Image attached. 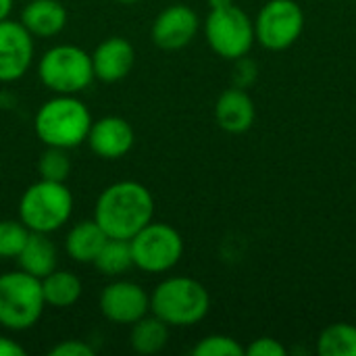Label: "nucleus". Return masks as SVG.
Wrapping results in <instances>:
<instances>
[{
    "mask_svg": "<svg viewBox=\"0 0 356 356\" xmlns=\"http://www.w3.org/2000/svg\"><path fill=\"white\" fill-rule=\"evenodd\" d=\"M92 115L88 106L73 94H56L46 100L33 119L35 136L54 148H77L88 140Z\"/></svg>",
    "mask_w": 356,
    "mask_h": 356,
    "instance_id": "f03ea898",
    "label": "nucleus"
},
{
    "mask_svg": "<svg viewBox=\"0 0 356 356\" xmlns=\"http://www.w3.org/2000/svg\"><path fill=\"white\" fill-rule=\"evenodd\" d=\"M38 171L42 179L48 181H65L71 173V159L65 148L46 146V150L40 156Z\"/></svg>",
    "mask_w": 356,
    "mask_h": 356,
    "instance_id": "5701e85b",
    "label": "nucleus"
},
{
    "mask_svg": "<svg viewBox=\"0 0 356 356\" xmlns=\"http://www.w3.org/2000/svg\"><path fill=\"white\" fill-rule=\"evenodd\" d=\"M106 240L108 236L94 219L79 221L69 229L65 240V250L75 263H94Z\"/></svg>",
    "mask_w": 356,
    "mask_h": 356,
    "instance_id": "a211bd4d",
    "label": "nucleus"
},
{
    "mask_svg": "<svg viewBox=\"0 0 356 356\" xmlns=\"http://www.w3.org/2000/svg\"><path fill=\"white\" fill-rule=\"evenodd\" d=\"M0 356H25V348L15 340L0 336Z\"/></svg>",
    "mask_w": 356,
    "mask_h": 356,
    "instance_id": "cd10ccee",
    "label": "nucleus"
},
{
    "mask_svg": "<svg viewBox=\"0 0 356 356\" xmlns=\"http://www.w3.org/2000/svg\"><path fill=\"white\" fill-rule=\"evenodd\" d=\"M21 271L42 280L48 273L56 269V248L48 234L40 232H29V238L23 246V250L17 257Z\"/></svg>",
    "mask_w": 356,
    "mask_h": 356,
    "instance_id": "f3484780",
    "label": "nucleus"
},
{
    "mask_svg": "<svg viewBox=\"0 0 356 356\" xmlns=\"http://www.w3.org/2000/svg\"><path fill=\"white\" fill-rule=\"evenodd\" d=\"M23 27L33 38H52L67 25V8L60 0H29L21 13Z\"/></svg>",
    "mask_w": 356,
    "mask_h": 356,
    "instance_id": "dca6fc26",
    "label": "nucleus"
},
{
    "mask_svg": "<svg viewBox=\"0 0 356 356\" xmlns=\"http://www.w3.org/2000/svg\"><path fill=\"white\" fill-rule=\"evenodd\" d=\"M50 356H94V348L81 340H65L50 348Z\"/></svg>",
    "mask_w": 356,
    "mask_h": 356,
    "instance_id": "bb28decb",
    "label": "nucleus"
},
{
    "mask_svg": "<svg viewBox=\"0 0 356 356\" xmlns=\"http://www.w3.org/2000/svg\"><path fill=\"white\" fill-rule=\"evenodd\" d=\"M33 60V35L19 21H0V83L21 79Z\"/></svg>",
    "mask_w": 356,
    "mask_h": 356,
    "instance_id": "9d476101",
    "label": "nucleus"
},
{
    "mask_svg": "<svg viewBox=\"0 0 356 356\" xmlns=\"http://www.w3.org/2000/svg\"><path fill=\"white\" fill-rule=\"evenodd\" d=\"M244 353L248 356H286L288 350L282 342L273 340V338H259L252 340L248 348H244Z\"/></svg>",
    "mask_w": 356,
    "mask_h": 356,
    "instance_id": "a878e982",
    "label": "nucleus"
},
{
    "mask_svg": "<svg viewBox=\"0 0 356 356\" xmlns=\"http://www.w3.org/2000/svg\"><path fill=\"white\" fill-rule=\"evenodd\" d=\"M319 356H356V327L350 323H334L325 327L317 340Z\"/></svg>",
    "mask_w": 356,
    "mask_h": 356,
    "instance_id": "4be33fe9",
    "label": "nucleus"
},
{
    "mask_svg": "<svg viewBox=\"0 0 356 356\" xmlns=\"http://www.w3.org/2000/svg\"><path fill=\"white\" fill-rule=\"evenodd\" d=\"M40 81L54 94H79L94 79L92 54L73 44H58L46 50L38 63Z\"/></svg>",
    "mask_w": 356,
    "mask_h": 356,
    "instance_id": "423d86ee",
    "label": "nucleus"
},
{
    "mask_svg": "<svg viewBox=\"0 0 356 356\" xmlns=\"http://www.w3.org/2000/svg\"><path fill=\"white\" fill-rule=\"evenodd\" d=\"M136 63V50L129 40L125 38H108L96 46L92 52V67L94 77L104 83L121 81L129 75Z\"/></svg>",
    "mask_w": 356,
    "mask_h": 356,
    "instance_id": "4468645a",
    "label": "nucleus"
},
{
    "mask_svg": "<svg viewBox=\"0 0 356 356\" xmlns=\"http://www.w3.org/2000/svg\"><path fill=\"white\" fill-rule=\"evenodd\" d=\"M211 309L209 290L192 277H169L150 296V311L169 327H192Z\"/></svg>",
    "mask_w": 356,
    "mask_h": 356,
    "instance_id": "7ed1b4c3",
    "label": "nucleus"
},
{
    "mask_svg": "<svg viewBox=\"0 0 356 356\" xmlns=\"http://www.w3.org/2000/svg\"><path fill=\"white\" fill-rule=\"evenodd\" d=\"M10 8H13V0H0V21L2 19H8Z\"/></svg>",
    "mask_w": 356,
    "mask_h": 356,
    "instance_id": "c85d7f7f",
    "label": "nucleus"
},
{
    "mask_svg": "<svg viewBox=\"0 0 356 356\" xmlns=\"http://www.w3.org/2000/svg\"><path fill=\"white\" fill-rule=\"evenodd\" d=\"M198 15L186 4L167 6L152 23V42L163 50H179L198 33Z\"/></svg>",
    "mask_w": 356,
    "mask_h": 356,
    "instance_id": "f8f14e48",
    "label": "nucleus"
},
{
    "mask_svg": "<svg viewBox=\"0 0 356 356\" xmlns=\"http://www.w3.org/2000/svg\"><path fill=\"white\" fill-rule=\"evenodd\" d=\"M117 2H123V4H134V2H140V0H117Z\"/></svg>",
    "mask_w": 356,
    "mask_h": 356,
    "instance_id": "7c9ffc66",
    "label": "nucleus"
},
{
    "mask_svg": "<svg viewBox=\"0 0 356 356\" xmlns=\"http://www.w3.org/2000/svg\"><path fill=\"white\" fill-rule=\"evenodd\" d=\"M102 275L106 277H117L125 271H129L134 267V259H131V248H129V240H117V238H108L104 242V246L100 248L98 257L92 263Z\"/></svg>",
    "mask_w": 356,
    "mask_h": 356,
    "instance_id": "412c9836",
    "label": "nucleus"
},
{
    "mask_svg": "<svg viewBox=\"0 0 356 356\" xmlns=\"http://www.w3.org/2000/svg\"><path fill=\"white\" fill-rule=\"evenodd\" d=\"M83 292L81 280L71 271H52L42 277V294L46 305L54 309H69L73 307Z\"/></svg>",
    "mask_w": 356,
    "mask_h": 356,
    "instance_id": "6ab92c4d",
    "label": "nucleus"
},
{
    "mask_svg": "<svg viewBox=\"0 0 356 356\" xmlns=\"http://www.w3.org/2000/svg\"><path fill=\"white\" fill-rule=\"evenodd\" d=\"M204 33L213 52L227 60H238L246 56L257 40L254 23L242 8L234 4L211 8L204 21Z\"/></svg>",
    "mask_w": 356,
    "mask_h": 356,
    "instance_id": "6e6552de",
    "label": "nucleus"
},
{
    "mask_svg": "<svg viewBox=\"0 0 356 356\" xmlns=\"http://www.w3.org/2000/svg\"><path fill=\"white\" fill-rule=\"evenodd\" d=\"M257 117V108L252 98L244 92V88L225 90L215 104V119L221 129L229 134H244L252 127Z\"/></svg>",
    "mask_w": 356,
    "mask_h": 356,
    "instance_id": "2eb2a0df",
    "label": "nucleus"
},
{
    "mask_svg": "<svg viewBox=\"0 0 356 356\" xmlns=\"http://www.w3.org/2000/svg\"><path fill=\"white\" fill-rule=\"evenodd\" d=\"M29 238V229L21 221H0V257L17 259Z\"/></svg>",
    "mask_w": 356,
    "mask_h": 356,
    "instance_id": "b1692460",
    "label": "nucleus"
},
{
    "mask_svg": "<svg viewBox=\"0 0 356 356\" xmlns=\"http://www.w3.org/2000/svg\"><path fill=\"white\" fill-rule=\"evenodd\" d=\"M86 142L90 144V150L96 156L104 161H117L134 148L136 136L134 127L123 117L108 115L98 121H92Z\"/></svg>",
    "mask_w": 356,
    "mask_h": 356,
    "instance_id": "ddd939ff",
    "label": "nucleus"
},
{
    "mask_svg": "<svg viewBox=\"0 0 356 356\" xmlns=\"http://www.w3.org/2000/svg\"><path fill=\"white\" fill-rule=\"evenodd\" d=\"M169 342V325L156 315H144L131 325L129 344L138 355H156Z\"/></svg>",
    "mask_w": 356,
    "mask_h": 356,
    "instance_id": "aec40b11",
    "label": "nucleus"
},
{
    "mask_svg": "<svg viewBox=\"0 0 356 356\" xmlns=\"http://www.w3.org/2000/svg\"><path fill=\"white\" fill-rule=\"evenodd\" d=\"M194 356H244V348L238 340L229 338V336H207L202 338L194 348H192Z\"/></svg>",
    "mask_w": 356,
    "mask_h": 356,
    "instance_id": "393cba45",
    "label": "nucleus"
},
{
    "mask_svg": "<svg viewBox=\"0 0 356 356\" xmlns=\"http://www.w3.org/2000/svg\"><path fill=\"white\" fill-rule=\"evenodd\" d=\"M100 311L111 323L134 325L138 319L148 315L150 296L142 286L117 280L100 292Z\"/></svg>",
    "mask_w": 356,
    "mask_h": 356,
    "instance_id": "9b49d317",
    "label": "nucleus"
},
{
    "mask_svg": "<svg viewBox=\"0 0 356 356\" xmlns=\"http://www.w3.org/2000/svg\"><path fill=\"white\" fill-rule=\"evenodd\" d=\"M305 29V13L294 0H269L254 21V35L267 50L290 48Z\"/></svg>",
    "mask_w": 356,
    "mask_h": 356,
    "instance_id": "1a4fd4ad",
    "label": "nucleus"
},
{
    "mask_svg": "<svg viewBox=\"0 0 356 356\" xmlns=\"http://www.w3.org/2000/svg\"><path fill=\"white\" fill-rule=\"evenodd\" d=\"M44 307L42 280L25 271L0 275V327L8 332H27L40 321Z\"/></svg>",
    "mask_w": 356,
    "mask_h": 356,
    "instance_id": "39448f33",
    "label": "nucleus"
},
{
    "mask_svg": "<svg viewBox=\"0 0 356 356\" xmlns=\"http://www.w3.org/2000/svg\"><path fill=\"white\" fill-rule=\"evenodd\" d=\"M129 248L134 267L144 273H165L181 261L184 240L175 227L150 221L129 240Z\"/></svg>",
    "mask_w": 356,
    "mask_h": 356,
    "instance_id": "0eeeda50",
    "label": "nucleus"
},
{
    "mask_svg": "<svg viewBox=\"0 0 356 356\" xmlns=\"http://www.w3.org/2000/svg\"><path fill=\"white\" fill-rule=\"evenodd\" d=\"M73 213V196L65 181L40 179L31 184L19 200V221L29 232L52 234L60 229Z\"/></svg>",
    "mask_w": 356,
    "mask_h": 356,
    "instance_id": "20e7f679",
    "label": "nucleus"
},
{
    "mask_svg": "<svg viewBox=\"0 0 356 356\" xmlns=\"http://www.w3.org/2000/svg\"><path fill=\"white\" fill-rule=\"evenodd\" d=\"M211 8H221V6H227V4H234V0H209Z\"/></svg>",
    "mask_w": 356,
    "mask_h": 356,
    "instance_id": "c756f323",
    "label": "nucleus"
},
{
    "mask_svg": "<svg viewBox=\"0 0 356 356\" xmlns=\"http://www.w3.org/2000/svg\"><path fill=\"white\" fill-rule=\"evenodd\" d=\"M154 217V198L140 181H117L102 190L94 207V221L108 238L131 240Z\"/></svg>",
    "mask_w": 356,
    "mask_h": 356,
    "instance_id": "f257e3e1",
    "label": "nucleus"
}]
</instances>
